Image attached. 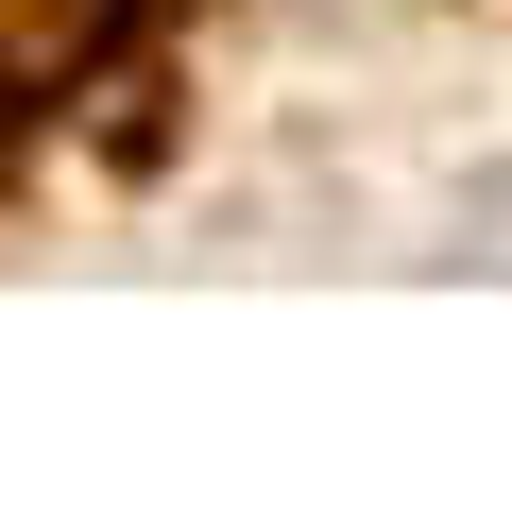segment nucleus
Returning a JSON list of instances; mask_svg holds the SVG:
<instances>
[{
    "label": "nucleus",
    "mask_w": 512,
    "mask_h": 512,
    "mask_svg": "<svg viewBox=\"0 0 512 512\" xmlns=\"http://www.w3.org/2000/svg\"><path fill=\"white\" fill-rule=\"evenodd\" d=\"M120 18H137V0H0V120H18V103H69L120 52Z\"/></svg>",
    "instance_id": "f257e3e1"
}]
</instances>
